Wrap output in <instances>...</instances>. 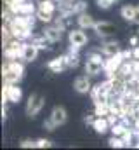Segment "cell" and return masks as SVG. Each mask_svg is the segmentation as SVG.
Returning <instances> with one entry per match:
<instances>
[{"label": "cell", "mask_w": 139, "mask_h": 150, "mask_svg": "<svg viewBox=\"0 0 139 150\" xmlns=\"http://www.w3.org/2000/svg\"><path fill=\"white\" fill-rule=\"evenodd\" d=\"M23 49H25V44L21 42V38L12 37L11 40L4 42V54H5L7 59H18V58H21Z\"/></svg>", "instance_id": "obj_1"}, {"label": "cell", "mask_w": 139, "mask_h": 150, "mask_svg": "<svg viewBox=\"0 0 139 150\" xmlns=\"http://www.w3.org/2000/svg\"><path fill=\"white\" fill-rule=\"evenodd\" d=\"M91 96H92V101L94 103H99V101H108L110 96H111V79L104 80L101 84L94 86L91 89Z\"/></svg>", "instance_id": "obj_2"}, {"label": "cell", "mask_w": 139, "mask_h": 150, "mask_svg": "<svg viewBox=\"0 0 139 150\" xmlns=\"http://www.w3.org/2000/svg\"><path fill=\"white\" fill-rule=\"evenodd\" d=\"M7 26H9V30H11L12 37H16V38L25 40V38H28L30 35H32V28H30L28 25H25L18 16H14V19H12V21H9V23H7Z\"/></svg>", "instance_id": "obj_3"}, {"label": "cell", "mask_w": 139, "mask_h": 150, "mask_svg": "<svg viewBox=\"0 0 139 150\" xmlns=\"http://www.w3.org/2000/svg\"><path fill=\"white\" fill-rule=\"evenodd\" d=\"M101 70H104L103 58L99 54H91L87 58V63H85V74L98 75V74H101Z\"/></svg>", "instance_id": "obj_4"}, {"label": "cell", "mask_w": 139, "mask_h": 150, "mask_svg": "<svg viewBox=\"0 0 139 150\" xmlns=\"http://www.w3.org/2000/svg\"><path fill=\"white\" fill-rule=\"evenodd\" d=\"M21 96H23V93H21V89H19L16 84H7V82H5V87H4V91H2V101H4V103H5V101L18 103V101L21 100Z\"/></svg>", "instance_id": "obj_5"}, {"label": "cell", "mask_w": 139, "mask_h": 150, "mask_svg": "<svg viewBox=\"0 0 139 150\" xmlns=\"http://www.w3.org/2000/svg\"><path fill=\"white\" fill-rule=\"evenodd\" d=\"M44 105H45V100H44L42 94H32L30 100H28V103H26V115L28 117H35L37 113L44 108Z\"/></svg>", "instance_id": "obj_6"}, {"label": "cell", "mask_w": 139, "mask_h": 150, "mask_svg": "<svg viewBox=\"0 0 139 150\" xmlns=\"http://www.w3.org/2000/svg\"><path fill=\"white\" fill-rule=\"evenodd\" d=\"M122 63H124V59L120 58V54H118V56H110V59H106V61H104V72L108 74L110 79H113L115 75L118 74V70H120Z\"/></svg>", "instance_id": "obj_7"}, {"label": "cell", "mask_w": 139, "mask_h": 150, "mask_svg": "<svg viewBox=\"0 0 139 150\" xmlns=\"http://www.w3.org/2000/svg\"><path fill=\"white\" fill-rule=\"evenodd\" d=\"M94 32L99 35V37H110L117 32V26L110 21H98L96 26H94Z\"/></svg>", "instance_id": "obj_8"}, {"label": "cell", "mask_w": 139, "mask_h": 150, "mask_svg": "<svg viewBox=\"0 0 139 150\" xmlns=\"http://www.w3.org/2000/svg\"><path fill=\"white\" fill-rule=\"evenodd\" d=\"M2 75H4V82H7V84H18V82L23 79V74H21V72H18V70L11 68L7 63L4 65Z\"/></svg>", "instance_id": "obj_9"}, {"label": "cell", "mask_w": 139, "mask_h": 150, "mask_svg": "<svg viewBox=\"0 0 139 150\" xmlns=\"http://www.w3.org/2000/svg\"><path fill=\"white\" fill-rule=\"evenodd\" d=\"M70 44L73 47H84L87 44V35L82 32V30H71L70 32Z\"/></svg>", "instance_id": "obj_10"}, {"label": "cell", "mask_w": 139, "mask_h": 150, "mask_svg": "<svg viewBox=\"0 0 139 150\" xmlns=\"http://www.w3.org/2000/svg\"><path fill=\"white\" fill-rule=\"evenodd\" d=\"M73 87H75V91H77V93L85 94V93H89V91H91V82H89V79H87L85 75H80V77H77V79H75Z\"/></svg>", "instance_id": "obj_11"}, {"label": "cell", "mask_w": 139, "mask_h": 150, "mask_svg": "<svg viewBox=\"0 0 139 150\" xmlns=\"http://www.w3.org/2000/svg\"><path fill=\"white\" fill-rule=\"evenodd\" d=\"M47 67H49V70H51L52 74H59V72H63L65 68H68V63H66V58H65V56H61V58L51 59Z\"/></svg>", "instance_id": "obj_12"}, {"label": "cell", "mask_w": 139, "mask_h": 150, "mask_svg": "<svg viewBox=\"0 0 139 150\" xmlns=\"http://www.w3.org/2000/svg\"><path fill=\"white\" fill-rule=\"evenodd\" d=\"M51 119L56 122V126H63L66 122V119H68V113L63 107H54V110L51 113Z\"/></svg>", "instance_id": "obj_13"}, {"label": "cell", "mask_w": 139, "mask_h": 150, "mask_svg": "<svg viewBox=\"0 0 139 150\" xmlns=\"http://www.w3.org/2000/svg\"><path fill=\"white\" fill-rule=\"evenodd\" d=\"M37 54H38V47L35 45L33 42L32 44H25V49H23V54H21V58L25 61H33V59H37Z\"/></svg>", "instance_id": "obj_14"}, {"label": "cell", "mask_w": 139, "mask_h": 150, "mask_svg": "<svg viewBox=\"0 0 139 150\" xmlns=\"http://www.w3.org/2000/svg\"><path fill=\"white\" fill-rule=\"evenodd\" d=\"M103 54H106L108 58L110 56H118L122 51H120V45H118V42H115V40H110V42H106L103 44Z\"/></svg>", "instance_id": "obj_15"}, {"label": "cell", "mask_w": 139, "mask_h": 150, "mask_svg": "<svg viewBox=\"0 0 139 150\" xmlns=\"http://www.w3.org/2000/svg\"><path fill=\"white\" fill-rule=\"evenodd\" d=\"M92 127L96 129V133H99V134H104L111 126H110V122H108V119L106 117H96V120H94V124H92Z\"/></svg>", "instance_id": "obj_16"}, {"label": "cell", "mask_w": 139, "mask_h": 150, "mask_svg": "<svg viewBox=\"0 0 139 150\" xmlns=\"http://www.w3.org/2000/svg\"><path fill=\"white\" fill-rule=\"evenodd\" d=\"M77 21H78V26H80V28H94L96 23H98V21L92 19V16H89V14H85V12L78 14Z\"/></svg>", "instance_id": "obj_17"}, {"label": "cell", "mask_w": 139, "mask_h": 150, "mask_svg": "<svg viewBox=\"0 0 139 150\" xmlns=\"http://www.w3.org/2000/svg\"><path fill=\"white\" fill-rule=\"evenodd\" d=\"M61 32H63V30L54 25V26H47V28L44 30V35L49 38V40H52V42H58V40H61Z\"/></svg>", "instance_id": "obj_18"}, {"label": "cell", "mask_w": 139, "mask_h": 150, "mask_svg": "<svg viewBox=\"0 0 139 150\" xmlns=\"http://www.w3.org/2000/svg\"><path fill=\"white\" fill-rule=\"evenodd\" d=\"M65 58H66V63H68L70 68H75V67H78V47H70V52L68 54H65Z\"/></svg>", "instance_id": "obj_19"}, {"label": "cell", "mask_w": 139, "mask_h": 150, "mask_svg": "<svg viewBox=\"0 0 139 150\" xmlns=\"http://www.w3.org/2000/svg\"><path fill=\"white\" fill-rule=\"evenodd\" d=\"M108 105H110V113H115L118 117H124V105H122V100H108Z\"/></svg>", "instance_id": "obj_20"}, {"label": "cell", "mask_w": 139, "mask_h": 150, "mask_svg": "<svg viewBox=\"0 0 139 150\" xmlns=\"http://www.w3.org/2000/svg\"><path fill=\"white\" fill-rule=\"evenodd\" d=\"M136 11H138V7H134V5H124V7L120 9V14H122V18H124L125 21L132 23V19H134V16H136Z\"/></svg>", "instance_id": "obj_21"}, {"label": "cell", "mask_w": 139, "mask_h": 150, "mask_svg": "<svg viewBox=\"0 0 139 150\" xmlns=\"http://www.w3.org/2000/svg\"><path fill=\"white\" fill-rule=\"evenodd\" d=\"M32 42H33L38 49H51V44H52V40H49L45 35H42V37H35Z\"/></svg>", "instance_id": "obj_22"}, {"label": "cell", "mask_w": 139, "mask_h": 150, "mask_svg": "<svg viewBox=\"0 0 139 150\" xmlns=\"http://www.w3.org/2000/svg\"><path fill=\"white\" fill-rule=\"evenodd\" d=\"M127 129H129V126H127L125 122H117V124L111 126V133H113L115 136H124V134L127 133Z\"/></svg>", "instance_id": "obj_23"}, {"label": "cell", "mask_w": 139, "mask_h": 150, "mask_svg": "<svg viewBox=\"0 0 139 150\" xmlns=\"http://www.w3.org/2000/svg\"><path fill=\"white\" fill-rule=\"evenodd\" d=\"M96 115H98V117H106V115H110V105H108V101H99V103H96Z\"/></svg>", "instance_id": "obj_24"}, {"label": "cell", "mask_w": 139, "mask_h": 150, "mask_svg": "<svg viewBox=\"0 0 139 150\" xmlns=\"http://www.w3.org/2000/svg\"><path fill=\"white\" fill-rule=\"evenodd\" d=\"M35 14H37V18H38L40 21H44V23H51V21H52V12H47V11H44L42 7H38Z\"/></svg>", "instance_id": "obj_25"}, {"label": "cell", "mask_w": 139, "mask_h": 150, "mask_svg": "<svg viewBox=\"0 0 139 150\" xmlns=\"http://www.w3.org/2000/svg\"><path fill=\"white\" fill-rule=\"evenodd\" d=\"M110 147H113V149H124V147H127L125 145V142H124V138L122 136H115L113 134V138H110Z\"/></svg>", "instance_id": "obj_26"}, {"label": "cell", "mask_w": 139, "mask_h": 150, "mask_svg": "<svg viewBox=\"0 0 139 150\" xmlns=\"http://www.w3.org/2000/svg\"><path fill=\"white\" fill-rule=\"evenodd\" d=\"M85 9H87V2L75 0V4H73V14H82V12H85Z\"/></svg>", "instance_id": "obj_27"}, {"label": "cell", "mask_w": 139, "mask_h": 150, "mask_svg": "<svg viewBox=\"0 0 139 150\" xmlns=\"http://www.w3.org/2000/svg\"><path fill=\"white\" fill-rule=\"evenodd\" d=\"M52 2H54V0H45V2H42L38 7H42L44 11H47V12H52V14H54V11H56V5H54Z\"/></svg>", "instance_id": "obj_28"}, {"label": "cell", "mask_w": 139, "mask_h": 150, "mask_svg": "<svg viewBox=\"0 0 139 150\" xmlns=\"http://www.w3.org/2000/svg\"><path fill=\"white\" fill-rule=\"evenodd\" d=\"M58 126H56V122L52 120V119H47L45 122H44V129H47V131H54Z\"/></svg>", "instance_id": "obj_29"}, {"label": "cell", "mask_w": 139, "mask_h": 150, "mask_svg": "<svg viewBox=\"0 0 139 150\" xmlns=\"http://www.w3.org/2000/svg\"><path fill=\"white\" fill-rule=\"evenodd\" d=\"M52 143L49 142V140H45V138H40V140H37V147L38 149H49Z\"/></svg>", "instance_id": "obj_30"}, {"label": "cell", "mask_w": 139, "mask_h": 150, "mask_svg": "<svg viewBox=\"0 0 139 150\" xmlns=\"http://www.w3.org/2000/svg\"><path fill=\"white\" fill-rule=\"evenodd\" d=\"M111 4H113V0H98V7L99 9H110Z\"/></svg>", "instance_id": "obj_31"}, {"label": "cell", "mask_w": 139, "mask_h": 150, "mask_svg": "<svg viewBox=\"0 0 139 150\" xmlns=\"http://www.w3.org/2000/svg\"><path fill=\"white\" fill-rule=\"evenodd\" d=\"M21 147H23V149H30V147L33 149V147H37V142H32V140H23V142H21Z\"/></svg>", "instance_id": "obj_32"}, {"label": "cell", "mask_w": 139, "mask_h": 150, "mask_svg": "<svg viewBox=\"0 0 139 150\" xmlns=\"http://www.w3.org/2000/svg\"><path fill=\"white\" fill-rule=\"evenodd\" d=\"M132 59L139 61V47H138V45H136V47L132 49Z\"/></svg>", "instance_id": "obj_33"}, {"label": "cell", "mask_w": 139, "mask_h": 150, "mask_svg": "<svg viewBox=\"0 0 139 150\" xmlns=\"http://www.w3.org/2000/svg\"><path fill=\"white\" fill-rule=\"evenodd\" d=\"M84 120H85V122H87V124H91V126H92V124H94V120H96V119H94V117H91V115H85V119H84Z\"/></svg>", "instance_id": "obj_34"}, {"label": "cell", "mask_w": 139, "mask_h": 150, "mask_svg": "<svg viewBox=\"0 0 139 150\" xmlns=\"http://www.w3.org/2000/svg\"><path fill=\"white\" fill-rule=\"evenodd\" d=\"M132 23L139 25V7H138V11H136V16H134V19H132Z\"/></svg>", "instance_id": "obj_35"}, {"label": "cell", "mask_w": 139, "mask_h": 150, "mask_svg": "<svg viewBox=\"0 0 139 150\" xmlns=\"http://www.w3.org/2000/svg\"><path fill=\"white\" fill-rule=\"evenodd\" d=\"M131 44L136 47V45H138V37H132V38H131Z\"/></svg>", "instance_id": "obj_36"}, {"label": "cell", "mask_w": 139, "mask_h": 150, "mask_svg": "<svg viewBox=\"0 0 139 150\" xmlns=\"http://www.w3.org/2000/svg\"><path fill=\"white\" fill-rule=\"evenodd\" d=\"M2 117H4V119L7 117V108H5V107H2Z\"/></svg>", "instance_id": "obj_37"}, {"label": "cell", "mask_w": 139, "mask_h": 150, "mask_svg": "<svg viewBox=\"0 0 139 150\" xmlns=\"http://www.w3.org/2000/svg\"><path fill=\"white\" fill-rule=\"evenodd\" d=\"M4 2H5V4H7V5H11V4H12V2H14V0H4Z\"/></svg>", "instance_id": "obj_38"}, {"label": "cell", "mask_w": 139, "mask_h": 150, "mask_svg": "<svg viewBox=\"0 0 139 150\" xmlns=\"http://www.w3.org/2000/svg\"><path fill=\"white\" fill-rule=\"evenodd\" d=\"M37 2H38V4H42V2H45V0H37Z\"/></svg>", "instance_id": "obj_39"}, {"label": "cell", "mask_w": 139, "mask_h": 150, "mask_svg": "<svg viewBox=\"0 0 139 150\" xmlns=\"http://www.w3.org/2000/svg\"><path fill=\"white\" fill-rule=\"evenodd\" d=\"M56 2H61V0H56Z\"/></svg>", "instance_id": "obj_40"}, {"label": "cell", "mask_w": 139, "mask_h": 150, "mask_svg": "<svg viewBox=\"0 0 139 150\" xmlns=\"http://www.w3.org/2000/svg\"><path fill=\"white\" fill-rule=\"evenodd\" d=\"M73 2H75V0H73Z\"/></svg>", "instance_id": "obj_41"}, {"label": "cell", "mask_w": 139, "mask_h": 150, "mask_svg": "<svg viewBox=\"0 0 139 150\" xmlns=\"http://www.w3.org/2000/svg\"><path fill=\"white\" fill-rule=\"evenodd\" d=\"M138 32H139V30H138Z\"/></svg>", "instance_id": "obj_42"}, {"label": "cell", "mask_w": 139, "mask_h": 150, "mask_svg": "<svg viewBox=\"0 0 139 150\" xmlns=\"http://www.w3.org/2000/svg\"><path fill=\"white\" fill-rule=\"evenodd\" d=\"M138 131H139V129H138Z\"/></svg>", "instance_id": "obj_43"}]
</instances>
